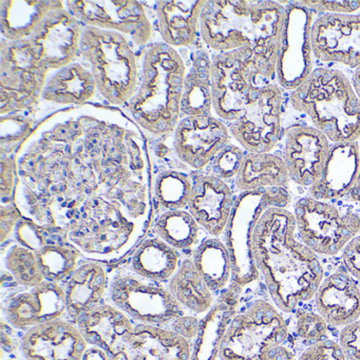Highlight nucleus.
<instances>
[{
	"label": "nucleus",
	"instance_id": "obj_1",
	"mask_svg": "<svg viewBox=\"0 0 360 360\" xmlns=\"http://www.w3.org/2000/svg\"><path fill=\"white\" fill-rule=\"evenodd\" d=\"M13 157V203L22 218L90 260L123 258L150 227L146 136L117 107L51 111Z\"/></svg>",
	"mask_w": 360,
	"mask_h": 360
},
{
	"label": "nucleus",
	"instance_id": "obj_2",
	"mask_svg": "<svg viewBox=\"0 0 360 360\" xmlns=\"http://www.w3.org/2000/svg\"><path fill=\"white\" fill-rule=\"evenodd\" d=\"M295 214L269 208L252 233V254L278 309L290 313L315 296L323 281V267L313 250L295 238Z\"/></svg>",
	"mask_w": 360,
	"mask_h": 360
},
{
	"label": "nucleus",
	"instance_id": "obj_3",
	"mask_svg": "<svg viewBox=\"0 0 360 360\" xmlns=\"http://www.w3.org/2000/svg\"><path fill=\"white\" fill-rule=\"evenodd\" d=\"M285 7L277 1H206L200 18V37L207 49L222 53L252 50L254 68L263 81L276 77Z\"/></svg>",
	"mask_w": 360,
	"mask_h": 360
},
{
	"label": "nucleus",
	"instance_id": "obj_4",
	"mask_svg": "<svg viewBox=\"0 0 360 360\" xmlns=\"http://www.w3.org/2000/svg\"><path fill=\"white\" fill-rule=\"evenodd\" d=\"M187 64L180 50L162 43L145 47L140 84L126 105L146 138L164 141L180 123Z\"/></svg>",
	"mask_w": 360,
	"mask_h": 360
},
{
	"label": "nucleus",
	"instance_id": "obj_5",
	"mask_svg": "<svg viewBox=\"0 0 360 360\" xmlns=\"http://www.w3.org/2000/svg\"><path fill=\"white\" fill-rule=\"evenodd\" d=\"M290 105L335 144L360 138V101L345 73L318 68L290 92Z\"/></svg>",
	"mask_w": 360,
	"mask_h": 360
},
{
	"label": "nucleus",
	"instance_id": "obj_6",
	"mask_svg": "<svg viewBox=\"0 0 360 360\" xmlns=\"http://www.w3.org/2000/svg\"><path fill=\"white\" fill-rule=\"evenodd\" d=\"M138 48L121 33L83 25L79 56L91 70L98 94L110 106H126L138 90L142 71Z\"/></svg>",
	"mask_w": 360,
	"mask_h": 360
},
{
	"label": "nucleus",
	"instance_id": "obj_7",
	"mask_svg": "<svg viewBox=\"0 0 360 360\" xmlns=\"http://www.w3.org/2000/svg\"><path fill=\"white\" fill-rule=\"evenodd\" d=\"M288 328L275 307L258 299L236 315L221 343V360H294Z\"/></svg>",
	"mask_w": 360,
	"mask_h": 360
},
{
	"label": "nucleus",
	"instance_id": "obj_8",
	"mask_svg": "<svg viewBox=\"0 0 360 360\" xmlns=\"http://www.w3.org/2000/svg\"><path fill=\"white\" fill-rule=\"evenodd\" d=\"M290 203V193L283 187L242 193L236 200L226 227V246L233 265L231 281L244 288L259 279L252 245L255 226L269 208H285Z\"/></svg>",
	"mask_w": 360,
	"mask_h": 360
},
{
	"label": "nucleus",
	"instance_id": "obj_9",
	"mask_svg": "<svg viewBox=\"0 0 360 360\" xmlns=\"http://www.w3.org/2000/svg\"><path fill=\"white\" fill-rule=\"evenodd\" d=\"M267 82L257 75L252 50L244 47L212 58V110L223 121H238Z\"/></svg>",
	"mask_w": 360,
	"mask_h": 360
},
{
	"label": "nucleus",
	"instance_id": "obj_10",
	"mask_svg": "<svg viewBox=\"0 0 360 360\" xmlns=\"http://www.w3.org/2000/svg\"><path fill=\"white\" fill-rule=\"evenodd\" d=\"M50 71L33 56L28 39L0 41V115L32 110L41 102Z\"/></svg>",
	"mask_w": 360,
	"mask_h": 360
},
{
	"label": "nucleus",
	"instance_id": "obj_11",
	"mask_svg": "<svg viewBox=\"0 0 360 360\" xmlns=\"http://www.w3.org/2000/svg\"><path fill=\"white\" fill-rule=\"evenodd\" d=\"M294 214L303 243L315 254L335 256L360 231L357 214L311 197L299 200Z\"/></svg>",
	"mask_w": 360,
	"mask_h": 360
},
{
	"label": "nucleus",
	"instance_id": "obj_12",
	"mask_svg": "<svg viewBox=\"0 0 360 360\" xmlns=\"http://www.w3.org/2000/svg\"><path fill=\"white\" fill-rule=\"evenodd\" d=\"M314 12L300 1L285 6L281 47L276 67V79L280 88L295 91L313 72L311 27Z\"/></svg>",
	"mask_w": 360,
	"mask_h": 360
},
{
	"label": "nucleus",
	"instance_id": "obj_13",
	"mask_svg": "<svg viewBox=\"0 0 360 360\" xmlns=\"http://www.w3.org/2000/svg\"><path fill=\"white\" fill-rule=\"evenodd\" d=\"M65 5L84 26L121 33L139 48L147 47L153 37V22L140 1L69 0Z\"/></svg>",
	"mask_w": 360,
	"mask_h": 360
},
{
	"label": "nucleus",
	"instance_id": "obj_14",
	"mask_svg": "<svg viewBox=\"0 0 360 360\" xmlns=\"http://www.w3.org/2000/svg\"><path fill=\"white\" fill-rule=\"evenodd\" d=\"M151 282L117 276L111 282V302L141 323L164 326L183 316L182 307L169 290Z\"/></svg>",
	"mask_w": 360,
	"mask_h": 360
},
{
	"label": "nucleus",
	"instance_id": "obj_15",
	"mask_svg": "<svg viewBox=\"0 0 360 360\" xmlns=\"http://www.w3.org/2000/svg\"><path fill=\"white\" fill-rule=\"evenodd\" d=\"M64 5L50 12L27 39L35 60L50 72L72 64L79 56L83 24Z\"/></svg>",
	"mask_w": 360,
	"mask_h": 360
},
{
	"label": "nucleus",
	"instance_id": "obj_16",
	"mask_svg": "<svg viewBox=\"0 0 360 360\" xmlns=\"http://www.w3.org/2000/svg\"><path fill=\"white\" fill-rule=\"evenodd\" d=\"M282 91L267 84L258 98L238 121L229 125V134L248 153H271L281 136Z\"/></svg>",
	"mask_w": 360,
	"mask_h": 360
},
{
	"label": "nucleus",
	"instance_id": "obj_17",
	"mask_svg": "<svg viewBox=\"0 0 360 360\" xmlns=\"http://www.w3.org/2000/svg\"><path fill=\"white\" fill-rule=\"evenodd\" d=\"M229 127L214 115L181 119L172 139V148L178 159L193 170H203L229 144Z\"/></svg>",
	"mask_w": 360,
	"mask_h": 360
},
{
	"label": "nucleus",
	"instance_id": "obj_18",
	"mask_svg": "<svg viewBox=\"0 0 360 360\" xmlns=\"http://www.w3.org/2000/svg\"><path fill=\"white\" fill-rule=\"evenodd\" d=\"M314 56L349 68L360 66V14H323L311 27Z\"/></svg>",
	"mask_w": 360,
	"mask_h": 360
},
{
	"label": "nucleus",
	"instance_id": "obj_19",
	"mask_svg": "<svg viewBox=\"0 0 360 360\" xmlns=\"http://www.w3.org/2000/svg\"><path fill=\"white\" fill-rule=\"evenodd\" d=\"M193 342L172 330L138 323L113 345L110 360H191Z\"/></svg>",
	"mask_w": 360,
	"mask_h": 360
},
{
	"label": "nucleus",
	"instance_id": "obj_20",
	"mask_svg": "<svg viewBox=\"0 0 360 360\" xmlns=\"http://www.w3.org/2000/svg\"><path fill=\"white\" fill-rule=\"evenodd\" d=\"M67 311L66 292L56 282L45 280L26 292L10 295L4 301V319L18 330L60 319Z\"/></svg>",
	"mask_w": 360,
	"mask_h": 360
},
{
	"label": "nucleus",
	"instance_id": "obj_21",
	"mask_svg": "<svg viewBox=\"0 0 360 360\" xmlns=\"http://www.w3.org/2000/svg\"><path fill=\"white\" fill-rule=\"evenodd\" d=\"M330 143L315 127L295 125L284 134L283 159L290 180L311 187L321 176L330 153Z\"/></svg>",
	"mask_w": 360,
	"mask_h": 360
},
{
	"label": "nucleus",
	"instance_id": "obj_22",
	"mask_svg": "<svg viewBox=\"0 0 360 360\" xmlns=\"http://www.w3.org/2000/svg\"><path fill=\"white\" fill-rule=\"evenodd\" d=\"M87 349L79 328L62 319L34 326L20 338L25 360H83Z\"/></svg>",
	"mask_w": 360,
	"mask_h": 360
},
{
	"label": "nucleus",
	"instance_id": "obj_23",
	"mask_svg": "<svg viewBox=\"0 0 360 360\" xmlns=\"http://www.w3.org/2000/svg\"><path fill=\"white\" fill-rule=\"evenodd\" d=\"M233 191L225 181L210 174L193 176L188 210L198 224L217 237L226 229L233 212Z\"/></svg>",
	"mask_w": 360,
	"mask_h": 360
},
{
	"label": "nucleus",
	"instance_id": "obj_24",
	"mask_svg": "<svg viewBox=\"0 0 360 360\" xmlns=\"http://www.w3.org/2000/svg\"><path fill=\"white\" fill-rule=\"evenodd\" d=\"M241 286L231 281L221 292L217 302L200 320L199 332L193 343L191 360H217L221 343L237 315Z\"/></svg>",
	"mask_w": 360,
	"mask_h": 360
},
{
	"label": "nucleus",
	"instance_id": "obj_25",
	"mask_svg": "<svg viewBox=\"0 0 360 360\" xmlns=\"http://www.w3.org/2000/svg\"><path fill=\"white\" fill-rule=\"evenodd\" d=\"M360 172V147L357 142L335 144L319 180L309 187L311 198L320 201L349 195Z\"/></svg>",
	"mask_w": 360,
	"mask_h": 360
},
{
	"label": "nucleus",
	"instance_id": "obj_26",
	"mask_svg": "<svg viewBox=\"0 0 360 360\" xmlns=\"http://www.w3.org/2000/svg\"><path fill=\"white\" fill-rule=\"evenodd\" d=\"M319 315L333 326H345L360 316V290L349 274L339 267L321 282L315 295Z\"/></svg>",
	"mask_w": 360,
	"mask_h": 360
},
{
	"label": "nucleus",
	"instance_id": "obj_27",
	"mask_svg": "<svg viewBox=\"0 0 360 360\" xmlns=\"http://www.w3.org/2000/svg\"><path fill=\"white\" fill-rule=\"evenodd\" d=\"M96 94L98 85L89 67L75 60L50 73L39 104L56 109L82 106L91 103Z\"/></svg>",
	"mask_w": 360,
	"mask_h": 360
},
{
	"label": "nucleus",
	"instance_id": "obj_28",
	"mask_svg": "<svg viewBox=\"0 0 360 360\" xmlns=\"http://www.w3.org/2000/svg\"><path fill=\"white\" fill-rule=\"evenodd\" d=\"M203 0H166L155 6L158 28L163 43L176 49L193 47L200 39Z\"/></svg>",
	"mask_w": 360,
	"mask_h": 360
},
{
	"label": "nucleus",
	"instance_id": "obj_29",
	"mask_svg": "<svg viewBox=\"0 0 360 360\" xmlns=\"http://www.w3.org/2000/svg\"><path fill=\"white\" fill-rule=\"evenodd\" d=\"M203 44L200 39L188 56L181 103L182 117L212 115V58Z\"/></svg>",
	"mask_w": 360,
	"mask_h": 360
},
{
	"label": "nucleus",
	"instance_id": "obj_30",
	"mask_svg": "<svg viewBox=\"0 0 360 360\" xmlns=\"http://www.w3.org/2000/svg\"><path fill=\"white\" fill-rule=\"evenodd\" d=\"M107 288V275L98 261L88 260L69 277L66 292L67 313L79 321L83 316L100 307Z\"/></svg>",
	"mask_w": 360,
	"mask_h": 360
},
{
	"label": "nucleus",
	"instance_id": "obj_31",
	"mask_svg": "<svg viewBox=\"0 0 360 360\" xmlns=\"http://www.w3.org/2000/svg\"><path fill=\"white\" fill-rule=\"evenodd\" d=\"M64 5L58 0H3L0 1V31L1 39L20 41L29 39L46 16Z\"/></svg>",
	"mask_w": 360,
	"mask_h": 360
},
{
	"label": "nucleus",
	"instance_id": "obj_32",
	"mask_svg": "<svg viewBox=\"0 0 360 360\" xmlns=\"http://www.w3.org/2000/svg\"><path fill=\"white\" fill-rule=\"evenodd\" d=\"M290 174L283 158L271 153H248L235 178V184L243 193L273 187L288 188Z\"/></svg>",
	"mask_w": 360,
	"mask_h": 360
},
{
	"label": "nucleus",
	"instance_id": "obj_33",
	"mask_svg": "<svg viewBox=\"0 0 360 360\" xmlns=\"http://www.w3.org/2000/svg\"><path fill=\"white\" fill-rule=\"evenodd\" d=\"M77 328L88 345H96L109 353L117 341L134 328V324L129 316L115 305L103 304L83 316Z\"/></svg>",
	"mask_w": 360,
	"mask_h": 360
},
{
	"label": "nucleus",
	"instance_id": "obj_34",
	"mask_svg": "<svg viewBox=\"0 0 360 360\" xmlns=\"http://www.w3.org/2000/svg\"><path fill=\"white\" fill-rule=\"evenodd\" d=\"M178 263L176 250L158 237L141 242L131 258L136 275L153 282L170 279L178 269Z\"/></svg>",
	"mask_w": 360,
	"mask_h": 360
},
{
	"label": "nucleus",
	"instance_id": "obj_35",
	"mask_svg": "<svg viewBox=\"0 0 360 360\" xmlns=\"http://www.w3.org/2000/svg\"><path fill=\"white\" fill-rule=\"evenodd\" d=\"M168 290L181 307L193 314H206L214 304L212 290L191 259L179 265L170 278Z\"/></svg>",
	"mask_w": 360,
	"mask_h": 360
},
{
	"label": "nucleus",
	"instance_id": "obj_36",
	"mask_svg": "<svg viewBox=\"0 0 360 360\" xmlns=\"http://www.w3.org/2000/svg\"><path fill=\"white\" fill-rule=\"evenodd\" d=\"M193 264L212 292L226 288L233 279V265L226 244L217 238L204 240L193 252Z\"/></svg>",
	"mask_w": 360,
	"mask_h": 360
},
{
	"label": "nucleus",
	"instance_id": "obj_37",
	"mask_svg": "<svg viewBox=\"0 0 360 360\" xmlns=\"http://www.w3.org/2000/svg\"><path fill=\"white\" fill-rule=\"evenodd\" d=\"M193 186V178L186 172L170 168L158 172L153 181V195L158 210L166 212L186 207Z\"/></svg>",
	"mask_w": 360,
	"mask_h": 360
},
{
	"label": "nucleus",
	"instance_id": "obj_38",
	"mask_svg": "<svg viewBox=\"0 0 360 360\" xmlns=\"http://www.w3.org/2000/svg\"><path fill=\"white\" fill-rule=\"evenodd\" d=\"M153 231L174 250H188L199 241L200 225L191 212L170 210L158 218Z\"/></svg>",
	"mask_w": 360,
	"mask_h": 360
},
{
	"label": "nucleus",
	"instance_id": "obj_39",
	"mask_svg": "<svg viewBox=\"0 0 360 360\" xmlns=\"http://www.w3.org/2000/svg\"><path fill=\"white\" fill-rule=\"evenodd\" d=\"M35 252L45 279L56 283L72 275L83 256L72 244L58 241L49 242Z\"/></svg>",
	"mask_w": 360,
	"mask_h": 360
},
{
	"label": "nucleus",
	"instance_id": "obj_40",
	"mask_svg": "<svg viewBox=\"0 0 360 360\" xmlns=\"http://www.w3.org/2000/svg\"><path fill=\"white\" fill-rule=\"evenodd\" d=\"M5 266L22 288H35L46 280L37 252L18 243L8 250Z\"/></svg>",
	"mask_w": 360,
	"mask_h": 360
},
{
	"label": "nucleus",
	"instance_id": "obj_41",
	"mask_svg": "<svg viewBox=\"0 0 360 360\" xmlns=\"http://www.w3.org/2000/svg\"><path fill=\"white\" fill-rule=\"evenodd\" d=\"M244 155L245 153L240 147L227 144L210 163V176L223 181L236 178L241 168Z\"/></svg>",
	"mask_w": 360,
	"mask_h": 360
},
{
	"label": "nucleus",
	"instance_id": "obj_42",
	"mask_svg": "<svg viewBox=\"0 0 360 360\" xmlns=\"http://www.w3.org/2000/svg\"><path fill=\"white\" fill-rule=\"evenodd\" d=\"M296 317V333L304 342L314 345L324 340L328 332V322L321 315L307 309H299Z\"/></svg>",
	"mask_w": 360,
	"mask_h": 360
},
{
	"label": "nucleus",
	"instance_id": "obj_43",
	"mask_svg": "<svg viewBox=\"0 0 360 360\" xmlns=\"http://www.w3.org/2000/svg\"><path fill=\"white\" fill-rule=\"evenodd\" d=\"M14 233H15V239L18 244L33 250V252H37L46 244L53 241L41 227L24 218H22V220L16 225Z\"/></svg>",
	"mask_w": 360,
	"mask_h": 360
},
{
	"label": "nucleus",
	"instance_id": "obj_44",
	"mask_svg": "<svg viewBox=\"0 0 360 360\" xmlns=\"http://www.w3.org/2000/svg\"><path fill=\"white\" fill-rule=\"evenodd\" d=\"M16 179V164L13 155L0 153V197L3 204L13 202Z\"/></svg>",
	"mask_w": 360,
	"mask_h": 360
},
{
	"label": "nucleus",
	"instance_id": "obj_45",
	"mask_svg": "<svg viewBox=\"0 0 360 360\" xmlns=\"http://www.w3.org/2000/svg\"><path fill=\"white\" fill-rule=\"evenodd\" d=\"M299 360H345V356L338 343L324 339L307 347Z\"/></svg>",
	"mask_w": 360,
	"mask_h": 360
},
{
	"label": "nucleus",
	"instance_id": "obj_46",
	"mask_svg": "<svg viewBox=\"0 0 360 360\" xmlns=\"http://www.w3.org/2000/svg\"><path fill=\"white\" fill-rule=\"evenodd\" d=\"M301 5L319 14H356L360 10L359 0L347 1H300Z\"/></svg>",
	"mask_w": 360,
	"mask_h": 360
},
{
	"label": "nucleus",
	"instance_id": "obj_47",
	"mask_svg": "<svg viewBox=\"0 0 360 360\" xmlns=\"http://www.w3.org/2000/svg\"><path fill=\"white\" fill-rule=\"evenodd\" d=\"M339 342L345 358L360 360V320L343 326Z\"/></svg>",
	"mask_w": 360,
	"mask_h": 360
},
{
	"label": "nucleus",
	"instance_id": "obj_48",
	"mask_svg": "<svg viewBox=\"0 0 360 360\" xmlns=\"http://www.w3.org/2000/svg\"><path fill=\"white\" fill-rule=\"evenodd\" d=\"M22 214L15 204H3L0 208V242L5 243L11 233L15 231L16 225L22 220Z\"/></svg>",
	"mask_w": 360,
	"mask_h": 360
},
{
	"label": "nucleus",
	"instance_id": "obj_49",
	"mask_svg": "<svg viewBox=\"0 0 360 360\" xmlns=\"http://www.w3.org/2000/svg\"><path fill=\"white\" fill-rule=\"evenodd\" d=\"M342 260L345 269L354 278L360 280V236L353 238L345 245L342 252Z\"/></svg>",
	"mask_w": 360,
	"mask_h": 360
},
{
	"label": "nucleus",
	"instance_id": "obj_50",
	"mask_svg": "<svg viewBox=\"0 0 360 360\" xmlns=\"http://www.w3.org/2000/svg\"><path fill=\"white\" fill-rule=\"evenodd\" d=\"M200 320L195 316L183 315L172 322L170 330L193 342L199 332Z\"/></svg>",
	"mask_w": 360,
	"mask_h": 360
},
{
	"label": "nucleus",
	"instance_id": "obj_51",
	"mask_svg": "<svg viewBox=\"0 0 360 360\" xmlns=\"http://www.w3.org/2000/svg\"><path fill=\"white\" fill-rule=\"evenodd\" d=\"M15 328L10 326L5 319H1V349L3 353H14L16 349H20V339L18 338L15 334Z\"/></svg>",
	"mask_w": 360,
	"mask_h": 360
},
{
	"label": "nucleus",
	"instance_id": "obj_52",
	"mask_svg": "<svg viewBox=\"0 0 360 360\" xmlns=\"http://www.w3.org/2000/svg\"><path fill=\"white\" fill-rule=\"evenodd\" d=\"M83 360H110V357L104 349L96 345H91L84 354Z\"/></svg>",
	"mask_w": 360,
	"mask_h": 360
},
{
	"label": "nucleus",
	"instance_id": "obj_53",
	"mask_svg": "<svg viewBox=\"0 0 360 360\" xmlns=\"http://www.w3.org/2000/svg\"><path fill=\"white\" fill-rule=\"evenodd\" d=\"M349 199L351 200L352 202L360 203V172L353 189H352L351 193H349Z\"/></svg>",
	"mask_w": 360,
	"mask_h": 360
},
{
	"label": "nucleus",
	"instance_id": "obj_54",
	"mask_svg": "<svg viewBox=\"0 0 360 360\" xmlns=\"http://www.w3.org/2000/svg\"><path fill=\"white\" fill-rule=\"evenodd\" d=\"M353 87L360 101V66L356 68L353 77Z\"/></svg>",
	"mask_w": 360,
	"mask_h": 360
},
{
	"label": "nucleus",
	"instance_id": "obj_55",
	"mask_svg": "<svg viewBox=\"0 0 360 360\" xmlns=\"http://www.w3.org/2000/svg\"><path fill=\"white\" fill-rule=\"evenodd\" d=\"M6 360H20V359H12V358H9V359H6Z\"/></svg>",
	"mask_w": 360,
	"mask_h": 360
}]
</instances>
